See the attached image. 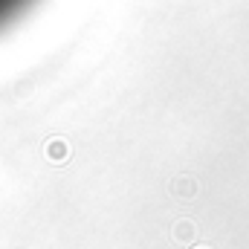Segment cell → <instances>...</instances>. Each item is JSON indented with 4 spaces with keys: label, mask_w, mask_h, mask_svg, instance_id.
I'll list each match as a JSON object with an SVG mask.
<instances>
[{
    "label": "cell",
    "mask_w": 249,
    "mask_h": 249,
    "mask_svg": "<svg viewBox=\"0 0 249 249\" xmlns=\"http://www.w3.org/2000/svg\"><path fill=\"white\" fill-rule=\"evenodd\" d=\"M32 3H35V0H0V32H3L6 26H12Z\"/></svg>",
    "instance_id": "cell-1"
}]
</instances>
